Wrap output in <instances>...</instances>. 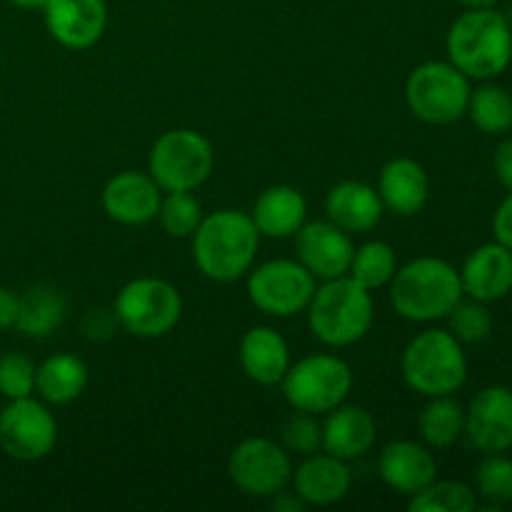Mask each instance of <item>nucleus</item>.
<instances>
[{"mask_svg": "<svg viewBox=\"0 0 512 512\" xmlns=\"http://www.w3.org/2000/svg\"><path fill=\"white\" fill-rule=\"evenodd\" d=\"M260 230L243 210H218L193 233V258L200 273L218 283L243 278L258 255Z\"/></svg>", "mask_w": 512, "mask_h": 512, "instance_id": "f257e3e1", "label": "nucleus"}, {"mask_svg": "<svg viewBox=\"0 0 512 512\" xmlns=\"http://www.w3.org/2000/svg\"><path fill=\"white\" fill-rule=\"evenodd\" d=\"M448 58L460 73L493 80L512 63V23L495 8L468 10L448 30Z\"/></svg>", "mask_w": 512, "mask_h": 512, "instance_id": "f03ea898", "label": "nucleus"}, {"mask_svg": "<svg viewBox=\"0 0 512 512\" xmlns=\"http://www.w3.org/2000/svg\"><path fill=\"white\" fill-rule=\"evenodd\" d=\"M460 273L440 258H415L390 280V303L395 313L413 323L448 318L463 298Z\"/></svg>", "mask_w": 512, "mask_h": 512, "instance_id": "7ed1b4c3", "label": "nucleus"}, {"mask_svg": "<svg viewBox=\"0 0 512 512\" xmlns=\"http://www.w3.org/2000/svg\"><path fill=\"white\" fill-rule=\"evenodd\" d=\"M373 318V295L350 275L325 280L323 288H315L308 305L310 330L315 338L333 348H345L363 340L373 328Z\"/></svg>", "mask_w": 512, "mask_h": 512, "instance_id": "20e7f679", "label": "nucleus"}, {"mask_svg": "<svg viewBox=\"0 0 512 512\" xmlns=\"http://www.w3.org/2000/svg\"><path fill=\"white\" fill-rule=\"evenodd\" d=\"M403 378L425 398L458 393L468 380L463 343L448 330L415 335L403 353Z\"/></svg>", "mask_w": 512, "mask_h": 512, "instance_id": "39448f33", "label": "nucleus"}, {"mask_svg": "<svg viewBox=\"0 0 512 512\" xmlns=\"http://www.w3.org/2000/svg\"><path fill=\"white\" fill-rule=\"evenodd\" d=\"M213 165L215 153L210 140L195 130L178 128L155 140L148 158V173L165 193H193L210 178Z\"/></svg>", "mask_w": 512, "mask_h": 512, "instance_id": "423d86ee", "label": "nucleus"}, {"mask_svg": "<svg viewBox=\"0 0 512 512\" xmlns=\"http://www.w3.org/2000/svg\"><path fill=\"white\" fill-rule=\"evenodd\" d=\"M470 78L453 63L430 60L418 65L405 80V100L415 118L430 125L455 123L465 115L470 100Z\"/></svg>", "mask_w": 512, "mask_h": 512, "instance_id": "0eeeda50", "label": "nucleus"}, {"mask_svg": "<svg viewBox=\"0 0 512 512\" xmlns=\"http://www.w3.org/2000/svg\"><path fill=\"white\" fill-rule=\"evenodd\" d=\"M353 390V370L338 355H308L290 365L283 378L285 400L305 413H330Z\"/></svg>", "mask_w": 512, "mask_h": 512, "instance_id": "6e6552de", "label": "nucleus"}, {"mask_svg": "<svg viewBox=\"0 0 512 512\" xmlns=\"http://www.w3.org/2000/svg\"><path fill=\"white\" fill-rule=\"evenodd\" d=\"M183 300L175 285L160 278H135L115 298V318L138 338H160L178 325Z\"/></svg>", "mask_w": 512, "mask_h": 512, "instance_id": "1a4fd4ad", "label": "nucleus"}, {"mask_svg": "<svg viewBox=\"0 0 512 512\" xmlns=\"http://www.w3.org/2000/svg\"><path fill=\"white\" fill-rule=\"evenodd\" d=\"M315 295V278L295 260H270L248 278V298L260 313L290 318L308 310Z\"/></svg>", "mask_w": 512, "mask_h": 512, "instance_id": "9d476101", "label": "nucleus"}, {"mask_svg": "<svg viewBox=\"0 0 512 512\" xmlns=\"http://www.w3.org/2000/svg\"><path fill=\"white\" fill-rule=\"evenodd\" d=\"M230 480L253 498H273L293 478V463L283 445L270 438H248L230 453Z\"/></svg>", "mask_w": 512, "mask_h": 512, "instance_id": "9b49d317", "label": "nucleus"}, {"mask_svg": "<svg viewBox=\"0 0 512 512\" xmlns=\"http://www.w3.org/2000/svg\"><path fill=\"white\" fill-rule=\"evenodd\" d=\"M58 443V423L43 403L28 398L10 400L0 413V448L15 460L45 458Z\"/></svg>", "mask_w": 512, "mask_h": 512, "instance_id": "f8f14e48", "label": "nucleus"}, {"mask_svg": "<svg viewBox=\"0 0 512 512\" xmlns=\"http://www.w3.org/2000/svg\"><path fill=\"white\" fill-rule=\"evenodd\" d=\"M298 263L318 280L340 278L350 270L355 245L350 233L330 220H315L295 233Z\"/></svg>", "mask_w": 512, "mask_h": 512, "instance_id": "ddd939ff", "label": "nucleus"}, {"mask_svg": "<svg viewBox=\"0 0 512 512\" xmlns=\"http://www.w3.org/2000/svg\"><path fill=\"white\" fill-rule=\"evenodd\" d=\"M465 433L480 453H505L512 448V390L490 385L480 390L465 413Z\"/></svg>", "mask_w": 512, "mask_h": 512, "instance_id": "4468645a", "label": "nucleus"}, {"mask_svg": "<svg viewBox=\"0 0 512 512\" xmlns=\"http://www.w3.org/2000/svg\"><path fill=\"white\" fill-rule=\"evenodd\" d=\"M43 10L50 35L70 50L95 45L108 25L105 0H48Z\"/></svg>", "mask_w": 512, "mask_h": 512, "instance_id": "2eb2a0df", "label": "nucleus"}, {"mask_svg": "<svg viewBox=\"0 0 512 512\" xmlns=\"http://www.w3.org/2000/svg\"><path fill=\"white\" fill-rule=\"evenodd\" d=\"M160 200L163 195L150 173L135 170L118 173L103 190V210L110 220L123 225H145L158 218Z\"/></svg>", "mask_w": 512, "mask_h": 512, "instance_id": "dca6fc26", "label": "nucleus"}, {"mask_svg": "<svg viewBox=\"0 0 512 512\" xmlns=\"http://www.w3.org/2000/svg\"><path fill=\"white\" fill-rule=\"evenodd\" d=\"M463 293L480 303L503 300L512 290V250L495 243H485L468 255L460 270Z\"/></svg>", "mask_w": 512, "mask_h": 512, "instance_id": "f3484780", "label": "nucleus"}, {"mask_svg": "<svg viewBox=\"0 0 512 512\" xmlns=\"http://www.w3.org/2000/svg\"><path fill=\"white\" fill-rule=\"evenodd\" d=\"M383 200L375 188L360 180H345L330 188L325 198V213L330 223L343 228L345 233H368L378 228L383 220Z\"/></svg>", "mask_w": 512, "mask_h": 512, "instance_id": "a211bd4d", "label": "nucleus"}, {"mask_svg": "<svg viewBox=\"0 0 512 512\" xmlns=\"http://www.w3.org/2000/svg\"><path fill=\"white\" fill-rule=\"evenodd\" d=\"M295 495L303 500L305 505H333L348 495L353 475H350L345 460L335 458V455H308L303 465L295 470L293 475Z\"/></svg>", "mask_w": 512, "mask_h": 512, "instance_id": "6ab92c4d", "label": "nucleus"}, {"mask_svg": "<svg viewBox=\"0 0 512 512\" xmlns=\"http://www.w3.org/2000/svg\"><path fill=\"white\" fill-rule=\"evenodd\" d=\"M378 438V425L368 410L358 405H338L323 423L325 453L340 460H353L368 453Z\"/></svg>", "mask_w": 512, "mask_h": 512, "instance_id": "aec40b11", "label": "nucleus"}, {"mask_svg": "<svg viewBox=\"0 0 512 512\" xmlns=\"http://www.w3.org/2000/svg\"><path fill=\"white\" fill-rule=\"evenodd\" d=\"M380 475L390 488L413 498L433 483L438 475V465L423 445L398 440V443L385 445V450L380 453Z\"/></svg>", "mask_w": 512, "mask_h": 512, "instance_id": "412c9836", "label": "nucleus"}, {"mask_svg": "<svg viewBox=\"0 0 512 512\" xmlns=\"http://www.w3.org/2000/svg\"><path fill=\"white\" fill-rule=\"evenodd\" d=\"M240 365L258 385L283 383L290 368V350L283 335L273 328H250L240 340Z\"/></svg>", "mask_w": 512, "mask_h": 512, "instance_id": "4be33fe9", "label": "nucleus"}, {"mask_svg": "<svg viewBox=\"0 0 512 512\" xmlns=\"http://www.w3.org/2000/svg\"><path fill=\"white\" fill-rule=\"evenodd\" d=\"M380 200L398 215H415L425 208L430 180L423 165L413 158H395L380 170Z\"/></svg>", "mask_w": 512, "mask_h": 512, "instance_id": "5701e85b", "label": "nucleus"}, {"mask_svg": "<svg viewBox=\"0 0 512 512\" xmlns=\"http://www.w3.org/2000/svg\"><path fill=\"white\" fill-rule=\"evenodd\" d=\"M305 215H308V203L298 188L273 185V188L263 190L260 198L255 200L253 223L260 230V235L283 240L293 238L303 228Z\"/></svg>", "mask_w": 512, "mask_h": 512, "instance_id": "b1692460", "label": "nucleus"}, {"mask_svg": "<svg viewBox=\"0 0 512 512\" xmlns=\"http://www.w3.org/2000/svg\"><path fill=\"white\" fill-rule=\"evenodd\" d=\"M88 385V365L73 353H55L35 368V390L45 403L68 405Z\"/></svg>", "mask_w": 512, "mask_h": 512, "instance_id": "393cba45", "label": "nucleus"}, {"mask_svg": "<svg viewBox=\"0 0 512 512\" xmlns=\"http://www.w3.org/2000/svg\"><path fill=\"white\" fill-rule=\"evenodd\" d=\"M68 305L63 293L53 285H33L18 295V318L15 328L28 338H48L63 325Z\"/></svg>", "mask_w": 512, "mask_h": 512, "instance_id": "a878e982", "label": "nucleus"}, {"mask_svg": "<svg viewBox=\"0 0 512 512\" xmlns=\"http://www.w3.org/2000/svg\"><path fill=\"white\" fill-rule=\"evenodd\" d=\"M418 430L423 440L433 448H448L458 443L465 433V410L460 408L453 395H438L430 398L418 418Z\"/></svg>", "mask_w": 512, "mask_h": 512, "instance_id": "bb28decb", "label": "nucleus"}, {"mask_svg": "<svg viewBox=\"0 0 512 512\" xmlns=\"http://www.w3.org/2000/svg\"><path fill=\"white\" fill-rule=\"evenodd\" d=\"M473 125L488 135L508 133L512 128V95L500 85H480L470 93L468 110Z\"/></svg>", "mask_w": 512, "mask_h": 512, "instance_id": "cd10ccee", "label": "nucleus"}, {"mask_svg": "<svg viewBox=\"0 0 512 512\" xmlns=\"http://www.w3.org/2000/svg\"><path fill=\"white\" fill-rule=\"evenodd\" d=\"M395 270H398L395 250L388 243H383V240H373V243H365L363 248L355 250L348 273L355 283H360L368 290H375L388 285L393 280Z\"/></svg>", "mask_w": 512, "mask_h": 512, "instance_id": "c85d7f7f", "label": "nucleus"}, {"mask_svg": "<svg viewBox=\"0 0 512 512\" xmlns=\"http://www.w3.org/2000/svg\"><path fill=\"white\" fill-rule=\"evenodd\" d=\"M475 508V490L458 480H433L428 488L410 498L413 512H473Z\"/></svg>", "mask_w": 512, "mask_h": 512, "instance_id": "c756f323", "label": "nucleus"}, {"mask_svg": "<svg viewBox=\"0 0 512 512\" xmlns=\"http://www.w3.org/2000/svg\"><path fill=\"white\" fill-rule=\"evenodd\" d=\"M158 220L170 238H190L203 220V208L193 193L178 190V193H168L160 200Z\"/></svg>", "mask_w": 512, "mask_h": 512, "instance_id": "7c9ffc66", "label": "nucleus"}, {"mask_svg": "<svg viewBox=\"0 0 512 512\" xmlns=\"http://www.w3.org/2000/svg\"><path fill=\"white\" fill-rule=\"evenodd\" d=\"M488 303L470 298L455 305L448 313L450 318V333L460 340V343H483L493 330V315L485 308Z\"/></svg>", "mask_w": 512, "mask_h": 512, "instance_id": "2f4dec72", "label": "nucleus"}, {"mask_svg": "<svg viewBox=\"0 0 512 512\" xmlns=\"http://www.w3.org/2000/svg\"><path fill=\"white\" fill-rule=\"evenodd\" d=\"M475 485H478V493L490 503H512V460L503 458L500 453L485 455L475 473Z\"/></svg>", "mask_w": 512, "mask_h": 512, "instance_id": "473e14b6", "label": "nucleus"}, {"mask_svg": "<svg viewBox=\"0 0 512 512\" xmlns=\"http://www.w3.org/2000/svg\"><path fill=\"white\" fill-rule=\"evenodd\" d=\"M280 438H283V448L288 453L313 455L323 448V425L315 420L313 413L298 410L283 423Z\"/></svg>", "mask_w": 512, "mask_h": 512, "instance_id": "72a5a7b5", "label": "nucleus"}, {"mask_svg": "<svg viewBox=\"0 0 512 512\" xmlns=\"http://www.w3.org/2000/svg\"><path fill=\"white\" fill-rule=\"evenodd\" d=\"M35 390V365L25 355L8 353L0 358V395L8 400L28 398Z\"/></svg>", "mask_w": 512, "mask_h": 512, "instance_id": "f704fd0d", "label": "nucleus"}, {"mask_svg": "<svg viewBox=\"0 0 512 512\" xmlns=\"http://www.w3.org/2000/svg\"><path fill=\"white\" fill-rule=\"evenodd\" d=\"M493 233L500 245H505V248L512 250V193L498 205V210H495Z\"/></svg>", "mask_w": 512, "mask_h": 512, "instance_id": "c9c22d12", "label": "nucleus"}, {"mask_svg": "<svg viewBox=\"0 0 512 512\" xmlns=\"http://www.w3.org/2000/svg\"><path fill=\"white\" fill-rule=\"evenodd\" d=\"M493 165H495V175H498L500 185L508 188L512 193V138L503 140V143L498 145Z\"/></svg>", "mask_w": 512, "mask_h": 512, "instance_id": "e433bc0d", "label": "nucleus"}, {"mask_svg": "<svg viewBox=\"0 0 512 512\" xmlns=\"http://www.w3.org/2000/svg\"><path fill=\"white\" fill-rule=\"evenodd\" d=\"M15 318H18V295L0 285V333L15 328Z\"/></svg>", "mask_w": 512, "mask_h": 512, "instance_id": "4c0bfd02", "label": "nucleus"}, {"mask_svg": "<svg viewBox=\"0 0 512 512\" xmlns=\"http://www.w3.org/2000/svg\"><path fill=\"white\" fill-rule=\"evenodd\" d=\"M273 508H275V510H290V512H295V510H303L305 503L298 498V495H290V498H278V495H275Z\"/></svg>", "mask_w": 512, "mask_h": 512, "instance_id": "58836bf2", "label": "nucleus"}, {"mask_svg": "<svg viewBox=\"0 0 512 512\" xmlns=\"http://www.w3.org/2000/svg\"><path fill=\"white\" fill-rule=\"evenodd\" d=\"M460 5H465L468 10H478V8H495L498 0H458Z\"/></svg>", "mask_w": 512, "mask_h": 512, "instance_id": "ea45409f", "label": "nucleus"}, {"mask_svg": "<svg viewBox=\"0 0 512 512\" xmlns=\"http://www.w3.org/2000/svg\"><path fill=\"white\" fill-rule=\"evenodd\" d=\"M8 3L18 5V8H45L48 0H8Z\"/></svg>", "mask_w": 512, "mask_h": 512, "instance_id": "a19ab883", "label": "nucleus"}]
</instances>
